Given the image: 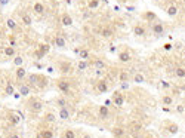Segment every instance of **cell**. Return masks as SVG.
Returning a JSON list of instances; mask_svg holds the SVG:
<instances>
[{"mask_svg": "<svg viewBox=\"0 0 185 138\" xmlns=\"http://www.w3.org/2000/svg\"><path fill=\"white\" fill-rule=\"evenodd\" d=\"M56 86H58V89H59L61 92H64V94H68V92H70V89H71V83L68 82V80H65V79H59V80L56 82Z\"/></svg>", "mask_w": 185, "mask_h": 138, "instance_id": "cell-1", "label": "cell"}, {"mask_svg": "<svg viewBox=\"0 0 185 138\" xmlns=\"http://www.w3.org/2000/svg\"><path fill=\"white\" fill-rule=\"evenodd\" d=\"M151 31L155 36H163L165 34V25L161 24V22H154V24L151 25Z\"/></svg>", "mask_w": 185, "mask_h": 138, "instance_id": "cell-2", "label": "cell"}, {"mask_svg": "<svg viewBox=\"0 0 185 138\" xmlns=\"http://www.w3.org/2000/svg\"><path fill=\"white\" fill-rule=\"evenodd\" d=\"M28 108H30L31 111H40V110L43 108V103H42L40 100L33 98V100L28 103Z\"/></svg>", "mask_w": 185, "mask_h": 138, "instance_id": "cell-3", "label": "cell"}, {"mask_svg": "<svg viewBox=\"0 0 185 138\" xmlns=\"http://www.w3.org/2000/svg\"><path fill=\"white\" fill-rule=\"evenodd\" d=\"M113 103H114V105L122 107L125 104V97L120 94V92H114L113 94Z\"/></svg>", "mask_w": 185, "mask_h": 138, "instance_id": "cell-4", "label": "cell"}, {"mask_svg": "<svg viewBox=\"0 0 185 138\" xmlns=\"http://www.w3.org/2000/svg\"><path fill=\"white\" fill-rule=\"evenodd\" d=\"M53 45L56 46V48H59V49H64L65 46H67V42H65V39L61 34H56L53 37Z\"/></svg>", "mask_w": 185, "mask_h": 138, "instance_id": "cell-5", "label": "cell"}, {"mask_svg": "<svg viewBox=\"0 0 185 138\" xmlns=\"http://www.w3.org/2000/svg\"><path fill=\"white\" fill-rule=\"evenodd\" d=\"M59 71L62 74H70L71 73V64L70 62H67V61H62L59 64Z\"/></svg>", "mask_w": 185, "mask_h": 138, "instance_id": "cell-6", "label": "cell"}, {"mask_svg": "<svg viewBox=\"0 0 185 138\" xmlns=\"http://www.w3.org/2000/svg\"><path fill=\"white\" fill-rule=\"evenodd\" d=\"M30 94H31L30 86L25 85V83H19V95H21V97H28Z\"/></svg>", "mask_w": 185, "mask_h": 138, "instance_id": "cell-7", "label": "cell"}, {"mask_svg": "<svg viewBox=\"0 0 185 138\" xmlns=\"http://www.w3.org/2000/svg\"><path fill=\"white\" fill-rule=\"evenodd\" d=\"M61 24H62L64 27H70V25H73V18H71V15L62 13V16H61Z\"/></svg>", "mask_w": 185, "mask_h": 138, "instance_id": "cell-8", "label": "cell"}, {"mask_svg": "<svg viewBox=\"0 0 185 138\" xmlns=\"http://www.w3.org/2000/svg\"><path fill=\"white\" fill-rule=\"evenodd\" d=\"M133 34H135L136 37H144V36L147 34V30H145L142 25H135V27H133Z\"/></svg>", "mask_w": 185, "mask_h": 138, "instance_id": "cell-9", "label": "cell"}, {"mask_svg": "<svg viewBox=\"0 0 185 138\" xmlns=\"http://www.w3.org/2000/svg\"><path fill=\"white\" fill-rule=\"evenodd\" d=\"M96 89H98V92H101V94H105V92L108 91V83L105 80H101V82L96 83Z\"/></svg>", "mask_w": 185, "mask_h": 138, "instance_id": "cell-10", "label": "cell"}, {"mask_svg": "<svg viewBox=\"0 0 185 138\" xmlns=\"http://www.w3.org/2000/svg\"><path fill=\"white\" fill-rule=\"evenodd\" d=\"M178 12H179V9H178V6H176V5H169V6H167V9H166V13H167L169 16H176V15H178Z\"/></svg>", "mask_w": 185, "mask_h": 138, "instance_id": "cell-11", "label": "cell"}, {"mask_svg": "<svg viewBox=\"0 0 185 138\" xmlns=\"http://www.w3.org/2000/svg\"><path fill=\"white\" fill-rule=\"evenodd\" d=\"M142 18H144L145 21L151 22V21H155V19H157V15H155L154 12H151V11H147V12L142 13Z\"/></svg>", "mask_w": 185, "mask_h": 138, "instance_id": "cell-12", "label": "cell"}, {"mask_svg": "<svg viewBox=\"0 0 185 138\" xmlns=\"http://www.w3.org/2000/svg\"><path fill=\"white\" fill-rule=\"evenodd\" d=\"M101 36H102L104 39H110V37H113V36H114V30H113V28H110V27H105V28H102V30H101Z\"/></svg>", "mask_w": 185, "mask_h": 138, "instance_id": "cell-13", "label": "cell"}, {"mask_svg": "<svg viewBox=\"0 0 185 138\" xmlns=\"http://www.w3.org/2000/svg\"><path fill=\"white\" fill-rule=\"evenodd\" d=\"M76 54L79 55L80 59H87L89 55H90V52H89L87 49H76Z\"/></svg>", "mask_w": 185, "mask_h": 138, "instance_id": "cell-14", "label": "cell"}, {"mask_svg": "<svg viewBox=\"0 0 185 138\" xmlns=\"http://www.w3.org/2000/svg\"><path fill=\"white\" fill-rule=\"evenodd\" d=\"M99 116L102 119H107L110 116V110H108V105H101L99 107Z\"/></svg>", "mask_w": 185, "mask_h": 138, "instance_id": "cell-15", "label": "cell"}, {"mask_svg": "<svg viewBox=\"0 0 185 138\" xmlns=\"http://www.w3.org/2000/svg\"><path fill=\"white\" fill-rule=\"evenodd\" d=\"M113 135L115 137V138H120V137H123L125 135V129L123 128H120V126H115V128H113Z\"/></svg>", "mask_w": 185, "mask_h": 138, "instance_id": "cell-16", "label": "cell"}, {"mask_svg": "<svg viewBox=\"0 0 185 138\" xmlns=\"http://www.w3.org/2000/svg\"><path fill=\"white\" fill-rule=\"evenodd\" d=\"M59 117L64 119V120H68V119H70V111L67 110V107L59 108Z\"/></svg>", "mask_w": 185, "mask_h": 138, "instance_id": "cell-17", "label": "cell"}, {"mask_svg": "<svg viewBox=\"0 0 185 138\" xmlns=\"http://www.w3.org/2000/svg\"><path fill=\"white\" fill-rule=\"evenodd\" d=\"M33 11H34L37 15H42V13L44 12V6H43V3H40V2L34 3V6H33Z\"/></svg>", "mask_w": 185, "mask_h": 138, "instance_id": "cell-18", "label": "cell"}, {"mask_svg": "<svg viewBox=\"0 0 185 138\" xmlns=\"http://www.w3.org/2000/svg\"><path fill=\"white\" fill-rule=\"evenodd\" d=\"M119 59H120L122 62H129V61H130V54L126 52V51H123V52L119 54Z\"/></svg>", "mask_w": 185, "mask_h": 138, "instance_id": "cell-19", "label": "cell"}, {"mask_svg": "<svg viewBox=\"0 0 185 138\" xmlns=\"http://www.w3.org/2000/svg\"><path fill=\"white\" fill-rule=\"evenodd\" d=\"M25 73H27V71H25L24 67H18V68H16V79H18V80L24 79V77H25Z\"/></svg>", "mask_w": 185, "mask_h": 138, "instance_id": "cell-20", "label": "cell"}, {"mask_svg": "<svg viewBox=\"0 0 185 138\" xmlns=\"http://www.w3.org/2000/svg\"><path fill=\"white\" fill-rule=\"evenodd\" d=\"M175 76L179 77V79H185V68H184V67L175 68Z\"/></svg>", "mask_w": 185, "mask_h": 138, "instance_id": "cell-21", "label": "cell"}, {"mask_svg": "<svg viewBox=\"0 0 185 138\" xmlns=\"http://www.w3.org/2000/svg\"><path fill=\"white\" fill-rule=\"evenodd\" d=\"M94 65H95L96 70H104V68L107 67V64H105L102 59H95V61H94Z\"/></svg>", "mask_w": 185, "mask_h": 138, "instance_id": "cell-22", "label": "cell"}, {"mask_svg": "<svg viewBox=\"0 0 185 138\" xmlns=\"http://www.w3.org/2000/svg\"><path fill=\"white\" fill-rule=\"evenodd\" d=\"M87 67H89V62H87L86 59H82V61H79V64H77V70H80V71H84Z\"/></svg>", "mask_w": 185, "mask_h": 138, "instance_id": "cell-23", "label": "cell"}, {"mask_svg": "<svg viewBox=\"0 0 185 138\" xmlns=\"http://www.w3.org/2000/svg\"><path fill=\"white\" fill-rule=\"evenodd\" d=\"M119 80H120V83H126V82L129 80V74H127L125 70H122V71L119 73Z\"/></svg>", "mask_w": 185, "mask_h": 138, "instance_id": "cell-24", "label": "cell"}, {"mask_svg": "<svg viewBox=\"0 0 185 138\" xmlns=\"http://www.w3.org/2000/svg\"><path fill=\"white\" fill-rule=\"evenodd\" d=\"M161 103H163L165 105H172L173 104V98L170 95H163L161 97Z\"/></svg>", "mask_w": 185, "mask_h": 138, "instance_id": "cell-25", "label": "cell"}, {"mask_svg": "<svg viewBox=\"0 0 185 138\" xmlns=\"http://www.w3.org/2000/svg\"><path fill=\"white\" fill-rule=\"evenodd\" d=\"M53 137V132L52 131H43L37 135V138H52Z\"/></svg>", "mask_w": 185, "mask_h": 138, "instance_id": "cell-26", "label": "cell"}, {"mask_svg": "<svg viewBox=\"0 0 185 138\" xmlns=\"http://www.w3.org/2000/svg\"><path fill=\"white\" fill-rule=\"evenodd\" d=\"M44 120H46V122H49V123H55L56 117H55V114H53V113H46Z\"/></svg>", "mask_w": 185, "mask_h": 138, "instance_id": "cell-27", "label": "cell"}, {"mask_svg": "<svg viewBox=\"0 0 185 138\" xmlns=\"http://www.w3.org/2000/svg\"><path fill=\"white\" fill-rule=\"evenodd\" d=\"M39 51L43 54V55H46L49 51H51V46L49 45H46V43H43V45H40V48H39Z\"/></svg>", "mask_w": 185, "mask_h": 138, "instance_id": "cell-28", "label": "cell"}, {"mask_svg": "<svg viewBox=\"0 0 185 138\" xmlns=\"http://www.w3.org/2000/svg\"><path fill=\"white\" fill-rule=\"evenodd\" d=\"M22 22H24L25 25H31L33 19H31V16H30L28 13H24V15H22Z\"/></svg>", "mask_w": 185, "mask_h": 138, "instance_id": "cell-29", "label": "cell"}, {"mask_svg": "<svg viewBox=\"0 0 185 138\" xmlns=\"http://www.w3.org/2000/svg\"><path fill=\"white\" fill-rule=\"evenodd\" d=\"M36 85H39L40 88H46V86H48V79H46V77H39V80H37Z\"/></svg>", "mask_w": 185, "mask_h": 138, "instance_id": "cell-30", "label": "cell"}, {"mask_svg": "<svg viewBox=\"0 0 185 138\" xmlns=\"http://www.w3.org/2000/svg\"><path fill=\"white\" fill-rule=\"evenodd\" d=\"M87 6H89V9H96L99 6V0H89Z\"/></svg>", "mask_w": 185, "mask_h": 138, "instance_id": "cell-31", "label": "cell"}, {"mask_svg": "<svg viewBox=\"0 0 185 138\" xmlns=\"http://www.w3.org/2000/svg\"><path fill=\"white\" fill-rule=\"evenodd\" d=\"M5 54H6V57H13L15 55V48L13 46H8V48L5 49Z\"/></svg>", "mask_w": 185, "mask_h": 138, "instance_id": "cell-32", "label": "cell"}, {"mask_svg": "<svg viewBox=\"0 0 185 138\" xmlns=\"http://www.w3.org/2000/svg\"><path fill=\"white\" fill-rule=\"evenodd\" d=\"M133 80H135L136 83H144V82H145V77H144V76H142L141 73H138V74H135Z\"/></svg>", "mask_w": 185, "mask_h": 138, "instance_id": "cell-33", "label": "cell"}, {"mask_svg": "<svg viewBox=\"0 0 185 138\" xmlns=\"http://www.w3.org/2000/svg\"><path fill=\"white\" fill-rule=\"evenodd\" d=\"M64 137H65V138H76V132H74L73 129H67V131L64 132Z\"/></svg>", "mask_w": 185, "mask_h": 138, "instance_id": "cell-34", "label": "cell"}, {"mask_svg": "<svg viewBox=\"0 0 185 138\" xmlns=\"http://www.w3.org/2000/svg\"><path fill=\"white\" fill-rule=\"evenodd\" d=\"M6 25H8L11 30H15V28H16V22H15L12 18H9V19L6 21Z\"/></svg>", "mask_w": 185, "mask_h": 138, "instance_id": "cell-35", "label": "cell"}, {"mask_svg": "<svg viewBox=\"0 0 185 138\" xmlns=\"http://www.w3.org/2000/svg\"><path fill=\"white\" fill-rule=\"evenodd\" d=\"M22 62H24V58H22V57H15L13 64H15L16 67H22Z\"/></svg>", "mask_w": 185, "mask_h": 138, "instance_id": "cell-36", "label": "cell"}, {"mask_svg": "<svg viewBox=\"0 0 185 138\" xmlns=\"http://www.w3.org/2000/svg\"><path fill=\"white\" fill-rule=\"evenodd\" d=\"M39 77H40V76H37V74H31V76L28 77V80L31 82V85H36L37 80H39Z\"/></svg>", "mask_w": 185, "mask_h": 138, "instance_id": "cell-37", "label": "cell"}, {"mask_svg": "<svg viewBox=\"0 0 185 138\" xmlns=\"http://www.w3.org/2000/svg\"><path fill=\"white\" fill-rule=\"evenodd\" d=\"M56 104L62 108V107H65V105H67V101H65L64 98H58V100H56Z\"/></svg>", "mask_w": 185, "mask_h": 138, "instance_id": "cell-38", "label": "cell"}, {"mask_svg": "<svg viewBox=\"0 0 185 138\" xmlns=\"http://www.w3.org/2000/svg\"><path fill=\"white\" fill-rule=\"evenodd\" d=\"M169 132H170V134H176V132H178V125H175V123L170 125V126H169Z\"/></svg>", "mask_w": 185, "mask_h": 138, "instance_id": "cell-39", "label": "cell"}, {"mask_svg": "<svg viewBox=\"0 0 185 138\" xmlns=\"http://www.w3.org/2000/svg\"><path fill=\"white\" fill-rule=\"evenodd\" d=\"M6 94H8V95H12V94H13V86H12V85H8V86H6Z\"/></svg>", "mask_w": 185, "mask_h": 138, "instance_id": "cell-40", "label": "cell"}, {"mask_svg": "<svg viewBox=\"0 0 185 138\" xmlns=\"http://www.w3.org/2000/svg\"><path fill=\"white\" fill-rule=\"evenodd\" d=\"M11 120H12V123H19V117L16 116V114H12V116H11Z\"/></svg>", "mask_w": 185, "mask_h": 138, "instance_id": "cell-41", "label": "cell"}, {"mask_svg": "<svg viewBox=\"0 0 185 138\" xmlns=\"http://www.w3.org/2000/svg\"><path fill=\"white\" fill-rule=\"evenodd\" d=\"M172 48H173L172 43H165V45H163V49H165V51H170Z\"/></svg>", "mask_w": 185, "mask_h": 138, "instance_id": "cell-42", "label": "cell"}, {"mask_svg": "<svg viewBox=\"0 0 185 138\" xmlns=\"http://www.w3.org/2000/svg\"><path fill=\"white\" fill-rule=\"evenodd\" d=\"M176 111L178 113H184L185 111V107L184 105H176Z\"/></svg>", "mask_w": 185, "mask_h": 138, "instance_id": "cell-43", "label": "cell"}, {"mask_svg": "<svg viewBox=\"0 0 185 138\" xmlns=\"http://www.w3.org/2000/svg\"><path fill=\"white\" fill-rule=\"evenodd\" d=\"M8 3H9V0H0V5H2V6H5Z\"/></svg>", "mask_w": 185, "mask_h": 138, "instance_id": "cell-44", "label": "cell"}, {"mask_svg": "<svg viewBox=\"0 0 185 138\" xmlns=\"http://www.w3.org/2000/svg\"><path fill=\"white\" fill-rule=\"evenodd\" d=\"M122 88H123V89H127V88H129V85H127V82H126V83H122Z\"/></svg>", "mask_w": 185, "mask_h": 138, "instance_id": "cell-45", "label": "cell"}, {"mask_svg": "<svg viewBox=\"0 0 185 138\" xmlns=\"http://www.w3.org/2000/svg\"><path fill=\"white\" fill-rule=\"evenodd\" d=\"M161 85H163L165 88H169V83H167V82H161Z\"/></svg>", "mask_w": 185, "mask_h": 138, "instance_id": "cell-46", "label": "cell"}, {"mask_svg": "<svg viewBox=\"0 0 185 138\" xmlns=\"http://www.w3.org/2000/svg\"><path fill=\"white\" fill-rule=\"evenodd\" d=\"M9 138H21V137H19V135H16V134H13V135H11Z\"/></svg>", "mask_w": 185, "mask_h": 138, "instance_id": "cell-47", "label": "cell"}, {"mask_svg": "<svg viewBox=\"0 0 185 138\" xmlns=\"http://www.w3.org/2000/svg\"><path fill=\"white\" fill-rule=\"evenodd\" d=\"M182 55H184V58H185V49H184V51H182Z\"/></svg>", "mask_w": 185, "mask_h": 138, "instance_id": "cell-48", "label": "cell"}, {"mask_svg": "<svg viewBox=\"0 0 185 138\" xmlns=\"http://www.w3.org/2000/svg\"><path fill=\"white\" fill-rule=\"evenodd\" d=\"M83 138H90V137H89V135H84V137H83Z\"/></svg>", "mask_w": 185, "mask_h": 138, "instance_id": "cell-49", "label": "cell"}, {"mask_svg": "<svg viewBox=\"0 0 185 138\" xmlns=\"http://www.w3.org/2000/svg\"><path fill=\"white\" fill-rule=\"evenodd\" d=\"M182 2H184V5H185V0H182Z\"/></svg>", "mask_w": 185, "mask_h": 138, "instance_id": "cell-50", "label": "cell"}, {"mask_svg": "<svg viewBox=\"0 0 185 138\" xmlns=\"http://www.w3.org/2000/svg\"><path fill=\"white\" fill-rule=\"evenodd\" d=\"M55 2H59V0H55Z\"/></svg>", "mask_w": 185, "mask_h": 138, "instance_id": "cell-51", "label": "cell"}]
</instances>
